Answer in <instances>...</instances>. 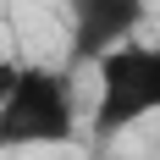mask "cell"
I'll return each instance as SVG.
<instances>
[{
	"instance_id": "cell-4",
	"label": "cell",
	"mask_w": 160,
	"mask_h": 160,
	"mask_svg": "<svg viewBox=\"0 0 160 160\" xmlns=\"http://www.w3.org/2000/svg\"><path fill=\"white\" fill-rule=\"evenodd\" d=\"M22 66H28V61H17V55H0V105H6V94L17 88V78H22Z\"/></svg>"
},
{
	"instance_id": "cell-1",
	"label": "cell",
	"mask_w": 160,
	"mask_h": 160,
	"mask_svg": "<svg viewBox=\"0 0 160 160\" xmlns=\"http://www.w3.org/2000/svg\"><path fill=\"white\" fill-rule=\"evenodd\" d=\"M78 132H88L83 99H78V72L28 61L17 88L0 105V155L6 149H61V144H78Z\"/></svg>"
},
{
	"instance_id": "cell-2",
	"label": "cell",
	"mask_w": 160,
	"mask_h": 160,
	"mask_svg": "<svg viewBox=\"0 0 160 160\" xmlns=\"http://www.w3.org/2000/svg\"><path fill=\"white\" fill-rule=\"evenodd\" d=\"M160 116V39L111 50L94 66V99H88V144H116L138 122Z\"/></svg>"
},
{
	"instance_id": "cell-3",
	"label": "cell",
	"mask_w": 160,
	"mask_h": 160,
	"mask_svg": "<svg viewBox=\"0 0 160 160\" xmlns=\"http://www.w3.org/2000/svg\"><path fill=\"white\" fill-rule=\"evenodd\" d=\"M149 17V0H66V66L94 72L111 50L132 44Z\"/></svg>"
}]
</instances>
